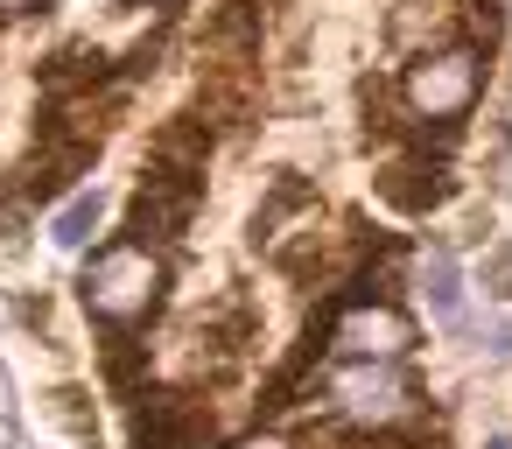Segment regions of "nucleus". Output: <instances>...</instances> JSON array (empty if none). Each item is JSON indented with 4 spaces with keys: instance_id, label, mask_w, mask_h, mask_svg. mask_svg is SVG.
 I'll return each mask as SVG.
<instances>
[{
    "instance_id": "obj_11",
    "label": "nucleus",
    "mask_w": 512,
    "mask_h": 449,
    "mask_svg": "<svg viewBox=\"0 0 512 449\" xmlns=\"http://www.w3.org/2000/svg\"><path fill=\"white\" fill-rule=\"evenodd\" d=\"M232 449H281L274 435H246V442H232Z\"/></svg>"
},
{
    "instance_id": "obj_3",
    "label": "nucleus",
    "mask_w": 512,
    "mask_h": 449,
    "mask_svg": "<svg viewBox=\"0 0 512 449\" xmlns=\"http://www.w3.org/2000/svg\"><path fill=\"white\" fill-rule=\"evenodd\" d=\"M330 400H337L351 421H365V428H393V421L414 407V386L393 372V358H351V365H337Z\"/></svg>"
},
{
    "instance_id": "obj_8",
    "label": "nucleus",
    "mask_w": 512,
    "mask_h": 449,
    "mask_svg": "<svg viewBox=\"0 0 512 449\" xmlns=\"http://www.w3.org/2000/svg\"><path fill=\"white\" fill-rule=\"evenodd\" d=\"M421 295H428L435 323H463V281H456V260L449 253H428L421 260Z\"/></svg>"
},
{
    "instance_id": "obj_6",
    "label": "nucleus",
    "mask_w": 512,
    "mask_h": 449,
    "mask_svg": "<svg viewBox=\"0 0 512 449\" xmlns=\"http://www.w3.org/2000/svg\"><path fill=\"white\" fill-rule=\"evenodd\" d=\"M211 442V414H197L190 400H148L134 414V449H204Z\"/></svg>"
},
{
    "instance_id": "obj_12",
    "label": "nucleus",
    "mask_w": 512,
    "mask_h": 449,
    "mask_svg": "<svg viewBox=\"0 0 512 449\" xmlns=\"http://www.w3.org/2000/svg\"><path fill=\"white\" fill-rule=\"evenodd\" d=\"M491 449H512V442H491Z\"/></svg>"
},
{
    "instance_id": "obj_1",
    "label": "nucleus",
    "mask_w": 512,
    "mask_h": 449,
    "mask_svg": "<svg viewBox=\"0 0 512 449\" xmlns=\"http://www.w3.org/2000/svg\"><path fill=\"white\" fill-rule=\"evenodd\" d=\"M85 309L113 330H134L162 309V288H169V267L148 253V239H127V246H106L92 267H85Z\"/></svg>"
},
{
    "instance_id": "obj_9",
    "label": "nucleus",
    "mask_w": 512,
    "mask_h": 449,
    "mask_svg": "<svg viewBox=\"0 0 512 449\" xmlns=\"http://www.w3.org/2000/svg\"><path fill=\"white\" fill-rule=\"evenodd\" d=\"M99 211H106V204H99V190H92V197H78V204L57 218V246H85V239L99 232Z\"/></svg>"
},
{
    "instance_id": "obj_2",
    "label": "nucleus",
    "mask_w": 512,
    "mask_h": 449,
    "mask_svg": "<svg viewBox=\"0 0 512 449\" xmlns=\"http://www.w3.org/2000/svg\"><path fill=\"white\" fill-rule=\"evenodd\" d=\"M477 92H484V57H477L470 43L428 50V57H414V64H407V78H400L407 113H414V120H428V127H456V120L477 106Z\"/></svg>"
},
{
    "instance_id": "obj_7",
    "label": "nucleus",
    "mask_w": 512,
    "mask_h": 449,
    "mask_svg": "<svg viewBox=\"0 0 512 449\" xmlns=\"http://www.w3.org/2000/svg\"><path fill=\"white\" fill-rule=\"evenodd\" d=\"M449 190H456V183H449V169H442V162H393V169L379 176V197H386V204H400V211H414V218H421V211H435Z\"/></svg>"
},
{
    "instance_id": "obj_5",
    "label": "nucleus",
    "mask_w": 512,
    "mask_h": 449,
    "mask_svg": "<svg viewBox=\"0 0 512 449\" xmlns=\"http://www.w3.org/2000/svg\"><path fill=\"white\" fill-rule=\"evenodd\" d=\"M330 344H337L344 358H400V351L414 344V330H407V316L386 309V302H351V309L330 323Z\"/></svg>"
},
{
    "instance_id": "obj_10",
    "label": "nucleus",
    "mask_w": 512,
    "mask_h": 449,
    "mask_svg": "<svg viewBox=\"0 0 512 449\" xmlns=\"http://www.w3.org/2000/svg\"><path fill=\"white\" fill-rule=\"evenodd\" d=\"M43 0H0V22H15V15H36Z\"/></svg>"
},
{
    "instance_id": "obj_4",
    "label": "nucleus",
    "mask_w": 512,
    "mask_h": 449,
    "mask_svg": "<svg viewBox=\"0 0 512 449\" xmlns=\"http://www.w3.org/2000/svg\"><path fill=\"white\" fill-rule=\"evenodd\" d=\"M197 197H204V169H176V162H155L148 190L134 197V232H141V239H176V232L190 225Z\"/></svg>"
}]
</instances>
